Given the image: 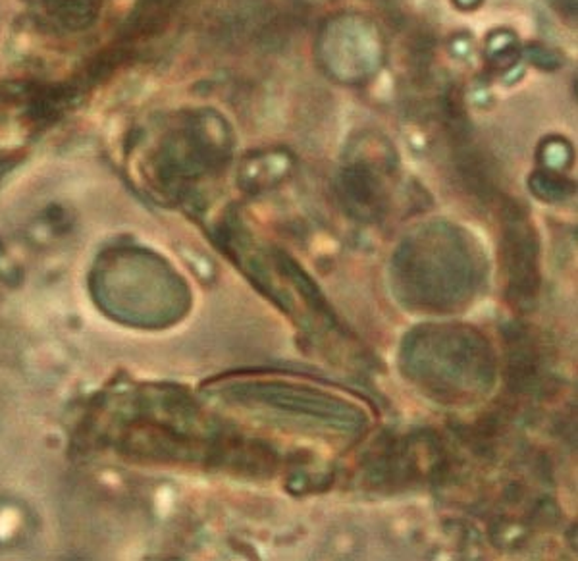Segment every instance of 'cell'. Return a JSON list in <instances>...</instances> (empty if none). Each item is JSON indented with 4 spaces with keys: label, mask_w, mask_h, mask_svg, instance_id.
Segmentation results:
<instances>
[{
    "label": "cell",
    "mask_w": 578,
    "mask_h": 561,
    "mask_svg": "<svg viewBox=\"0 0 578 561\" xmlns=\"http://www.w3.org/2000/svg\"><path fill=\"white\" fill-rule=\"evenodd\" d=\"M95 297L110 317L139 327L176 322L190 296L166 261L143 249H114L95 266Z\"/></svg>",
    "instance_id": "2"
},
{
    "label": "cell",
    "mask_w": 578,
    "mask_h": 561,
    "mask_svg": "<svg viewBox=\"0 0 578 561\" xmlns=\"http://www.w3.org/2000/svg\"><path fill=\"white\" fill-rule=\"evenodd\" d=\"M407 372L436 398L470 400L484 394L494 379V359L486 339L470 328L438 327L415 332L403 351Z\"/></svg>",
    "instance_id": "3"
},
{
    "label": "cell",
    "mask_w": 578,
    "mask_h": 561,
    "mask_svg": "<svg viewBox=\"0 0 578 561\" xmlns=\"http://www.w3.org/2000/svg\"><path fill=\"white\" fill-rule=\"evenodd\" d=\"M98 5V0H50L48 10L62 26L79 29L95 20Z\"/></svg>",
    "instance_id": "6"
},
{
    "label": "cell",
    "mask_w": 578,
    "mask_h": 561,
    "mask_svg": "<svg viewBox=\"0 0 578 561\" xmlns=\"http://www.w3.org/2000/svg\"><path fill=\"white\" fill-rule=\"evenodd\" d=\"M237 400L263 403L292 417H307L335 429H355L361 424L363 413L346 400L330 396L320 390L285 382H249L235 384Z\"/></svg>",
    "instance_id": "4"
},
{
    "label": "cell",
    "mask_w": 578,
    "mask_h": 561,
    "mask_svg": "<svg viewBox=\"0 0 578 561\" xmlns=\"http://www.w3.org/2000/svg\"><path fill=\"white\" fill-rule=\"evenodd\" d=\"M479 257L451 228L432 226L403 244L394 261L397 296L424 311H451L479 286Z\"/></svg>",
    "instance_id": "1"
},
{
    "label": "cell",
    "mask_w": 578,
    "mask_h": 561,
    "mask_svg": "<svg viewBox=\"0 0 578 561\" xmlns=\"http://www.w3.org/2000/svg\"><path fill=\"white\" fill-rule=\"evenodd\" d=\"M524 214L511 211L505 224L503 259L507 278L511 287L509 296L517 301H531L538 287V247L536 235L531 224L522 218Z\"/></svg>",
    "instance_id": "5"
}]
</instances>
